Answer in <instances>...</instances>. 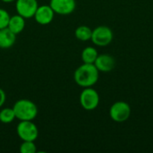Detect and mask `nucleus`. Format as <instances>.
Masks as SVG:
<instances>
[{"mask_svg":"<svg viewBox=\"0 0 153 153\" xmlns=\"http://www.w3.org/2000/svg\"><path fill=\"white\" fill-rule=\"evenodd\" d=\"M113 31L108 26H98L92 30L91 40L94 45L99 47H107L113 40Z\"/></svg>","mask_w":153,"mask_h":153,"instance_id":"obj_3","label":"nucleus"},{"mask_svg":"<svg viewBox=\"0 0 153 153\" xmlns=\"http://www.w3.org/2000/svg\"><path fill=\"white\" fill-rule=\"evenodd\" d=\"M16 132L22 141L35 142L39 136L38 127L32 121H20Z\"/></svg>","mask_w":153,"mask_h":153,"instance_id":"obj_5","label":"nucleus"},{"mask_svg":"<svg viewBox=\"0 0 153 153\" xmlns=\"http://www.w3.org/2000/svg\"><path fill=\"white\" fill-rule=\"evenodd\" d=\"M109 116L113 121L123 123L130 117L131 108L126 101H117L110 107Z\"/></svg>","mask_w":153,"mask_h":153,"instance_id":"obj_6","label":"nucleus"},{"mask_svg":"<svg viewBox=\"0 0 153 153\" xmlns=\"http://www.w3.org/2000/svg\"><path fill=\"white\" fill-rule=\"evenodd\" d=\"M15 119L13 108H5L0 110V122L3 124H10Z\"/></svg>","mask_w":153,"mask_h":153,"instance_id":"obj_15","label":"nucleus"},{"mask_svg":"<svg viewBox=\"0 0 153 153\" xmlns=\"http://www.w3.org/2000/svg\"><path fill=\"white\" fill-rule=\"evenodd\" d=\"M16 40V34L11 31L7 27L0 29V48H10Z\"/></svg>","mask_w":153,"mask_h":153,"instance_id":"obj_11","label":"nucleus"},{"mask_svg":"<svg viewBox=\"0 0 153 153\" xmlns=\"http://www.w3.org/2000/svg\"><path fill=\"white\" fill-rule=\"evenodd\" d=\"M6 100V96H5V92L3 89L0 88V108L3 107V105L4 104Z\"/></svg>","mask_w":153,"mask_h":153,"instance_id":"obj_18","label":"nucleus"},{"mask_svg":"<svg viewBox=\"0 0 153 153\" xmlns=\"http://www.w3.org/2000/svg\"><path fill=\"white\" fill-rule=\"evenodd\" d=\"M55 16V12L50 7L49 4H44L38 7L36 13L34 14L35 21L40 25H47L49 24Z\"/></svg>","mask_w":153,"mask_h":153,"instance_id":"obj_9","label":"nucleus"},{"mask_svg":"<svg viewBox=\"0 0 153 153\" xmlns=\"http://www.w3.org/2000/svg\"><path fill=\"white\" fill-rule=\"evenodd\" d=\"M37 152V146L34 142L22 141L20 145V152L22 153H35Z\"/></svg>","mask_w":153,"mask_h":153,"instance_id":"obj_16","label":"nucleus"},{"mask_svg":"<svg viewBox=\"0 0 153 153\" xmlns=\"http://www.w3.org/2000/svg\"><path fill=\"white\" fill-rule=\"evenodd\" d=\"M10 20V14L3 8H0V29L6 28Z\"/></svg>","mask_w":153,"mask_h":153,"instance_id":"obj_17","label":"nucleus"},{"mask_svg":"<svg viewBox=\"0 0 153 153\" xmlns=\"http://www.w3.org/2000/svg\"><path fill=\"white\" fill-rule=\"evenodd\" d=\"M24 27H25V18H23L18 13L15 15L10 16L7 28L11 31H13L14 34L17 35L24 30Z\"/></svg>","mask_w":153,"mask_h":153,"instance_id":"obj_12","label":"nucleus"},{"mask_svg":"<svg viewBox=\"0 0 153 153\" xmlns=\"http://www.w3.org/2000/svg\"><path fill=\"white\" fill-rule=\"evenodd\" d=\"M49 5L55 13L67 15L75 10L76 3L75 0H50Z\"/></svg>","mask_w":153,"mask_h":153,"instance_id":"obj_8","label":"nucleus"},{"mask_svg":"<svg viewBox=\"0 0 153 153\" xmlns=\"http://www.w3.org/2000/svg\"><path fill=\"white\" fill-rule=\"evenodd\" d=\"M2 2H4V3H12V2H14V1H16V0H1Z\"/></svg>","mask_w":153,"mask_h":153,"instance_id":"obj_19","label":"nucleus"},{"mask_svg":"<svg viewBox=\"0 0 153 153\" xmlns=\"http://www.w3.org/2000/svg\"><path fill=\"white\" fill-rule=\"evenodd\" d=\"M39 7L37 0H16L15 9L17 13L25 19L32 18Z\"/></svg>","mask_w":153,"mask_h":153,"instance_id":"obj_7","label":"nucleus"},{"mask_svg":"<svg viewBox=\"0 0 153 153\" xmlns=\"http://www.w3.org/2000/svg\"><path fill=\"white\" fill-rule=\"evenodd\" d=\"M13 109L15 115V118L20 121H32L37 117L38 108L36 104L26 99H22L17 100L13 106Z\"/></svg>","mask_w":153,"mask_h":153,"instance_id":"obj_2","label":"nucleus"},{"mask_svg":"<svg viewBox=\"0 0 153 153\" xmlns=\"http://www.w3.org/2000/svg\"><path fill=\"white\" fill-rule=\"evenodd\" d=\"M98 56V50L94 47H86L82 52V60L86 64H94Z\"/></svg>","mask_w":153,"mask_h":153,"instance_id":"obj_13","label":"nucleus"},{"mask_svg":"<svg viewBox=\"0 0 153 153\" xmlns=\"http://www.w3.org/2000/svg\"><path fill=\"white\" fill-rule=\"evenodd\" d=\"M91 34H92V30L86 25H81V26L77 27L74 31L75 38L81 41L91 40Z\"/></svg>","mask_w":153,"mask_h":153,"instance_id":"obj_14","label":"nucleus"},{"mask_svg":"<svg viewBox=\"0 0 153 153\" xmlns=\"http://www.w3.org/2000/svg\"><path fill=\"white\" fill-rule=\"evenodd\" d=\"M94 65L100 72L108 73L115 68L116 59L111 55L102 54L98 56V57L94 62Z\"/></svg>","mask_w":153,"mask_h":153,"instance_id":"obj_10","label":"nucleus"},{"mask_svg":"<svg viewBox=\"0 0 153 153\" xmlns=\"http://www.w3.org/2000/svg\"><path fill=\"white\" fill-rule=\"evenodd\" d=\"M99 76L100 71L94 64L83 63L75 70L74 79L77 85L82 88H87L95 85L99 80Z\"/></svg>","mask_w":153,"mask_h":153,"instance_id":"obj_1","label":"nucleus"},{"mask_svg":"<svg viewBox=\"0 0 153 153\" xmlns=\"http://www.w3.org/2000/svg\"><path fill=\"white\" fill-rule=\"evenodd\" d=\"M80 104L85 110H94L100 104V95L98 91L91 87L84 88L80 94Z\"/></svg>","mask_w":153,"mask_h":153,"instance_id":"obj_4","label":"nucleus"}]
</instances>
